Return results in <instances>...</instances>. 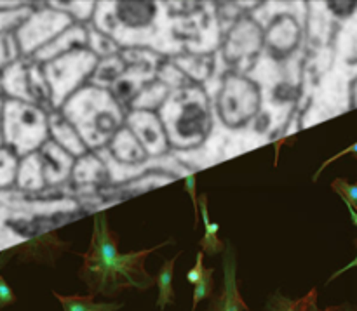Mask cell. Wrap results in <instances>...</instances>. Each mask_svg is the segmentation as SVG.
I'll return each instance as SVG.
<instances>
[{
  "label": "cell",
  "mask_w": 357,
  "mask_h": 311,
  "mask_svg": "<svg viewBox=\"0 0 357 311\" xmlns=\"http://www.w3.org/2000/svg\"><path fill=\"white\" fill-rule=\"evenodd\" d=\"M173 240L153 246L150 249L122 254L117 249V237L110 232L107 212H98L93 223V237L89 249L82 254L79 278L86 284L89 296L117 298L121 292L149 291L155 285V277L146 273L145 261L150 254L166 247Z\"/></svg>",
  "instance_id": "obj_1"
},
{
  "label": "cell",
  "mask_w": 357,
  "mask_h": 311,
  "mask_svg": "<svg viewBox=\"0 0 357 311\" xmlns=\"http://www.w3.org/2000/svg\"><path fill=\"white\" fill-rule=\"evenodd\" d=\"M7 136L20 152H31L44 141L47 134V124L40 110L30 104H7Z\"/></svg>",
  "instance_id": "obj_2"
},
{
  "label": "cell",
  "mask_w": 357,
  "mask_h": 311,
  "mask_svg": "<svg viewBox=\"0 0 357 311\" xmlns=\"http://www.w3.org/2000/svg\"><path fill=\"white\" fill-rule=\"evenodd\" d=\"M260 104V94L255 83L241 77L227 79L225 87L220 96V113L227 125H243L253 117Z\"/></svg>",
  "instance_id": "obj_3"
},
{
  "label": "cell",
  "mask_w": 357,
  "mask_h": 311,
  "mask_svg": "<svg viewBox=\"0 0 357 311\" xmlns=\"http://www.w3.org/2000/svg\"><path fill=\"white\" fill-rule=\"evenodd\" d=\"M66 250H70V244L63 242L54 232H51L28 240L26 244L7 253V257L16 256L20 263H37L54 266L58 257Z\"/></svg>",
  "instance_id": "obj_4"
},
{
  "label": "cell",
  "mask_w": 357,
  "mask_h": 311,
  "mask_svg": "<svg viewBox=\"0 0 357 311\" xmlns=\"http://www.w3.org/2000/svg\"><path fill=\"white\" fill-rule=\"evenodd\" d=\"M225 260H223V291L220 294H213L211 303H209L206 311H251L246 305L244 298L241 296L239 287H237V261L236 250L232 246L225 247Z\"/></svg>",
  "instance_id": "obj_5"
},
{
  "label": "cell",
  "mask_w": 357,
  "mask_h": 311,
  "mask_svg": "<svg viewBox=\"0 0 357 311\" xmlns=\"http://www.w3.org/2000/svg\"><path fill=\"white\" fill-rule=\"evenodd\" d=\"M208 120V111L202 106V103H199V101L185 103L178 110L176 120L173 124V136H178L180 139H201L206 132Z\"/></svg>",
  "instance_id": "obj_6"
},
{
  "label": "cell",
  "mask_w": 357,
  "mask_h": 311,
  "mask_svg": "<svg viewBox=\"0 0 357 311\" xmlns=\"http://www.w3.org/2000/svg\"><path fill=\"white\" fill-rule=\"evenodd\" d=\"M265 311H357L354 305L351 303H344V305L328 306V308L319 310L317 306V289H310L303 298L300 299H289L282 296L281 292H274L271 294L267 301V308Z\"/></svg>",
  "instance_id": "obj_7"
},
{
  "label": "cell",
  "mask_w": 357,
  "mask_h": 311,
  "mask_svg": "<svg viewBox=\"0 0 357 311\" xmlns=\"http://www.w3.org/2000/svg\"><path fill=\"white\" fill-rule=\"evenodd\" d=\"M131 125L146 150L150 148V152L159 153L166 148V136H164L162 124L155 115L138 111V113L132 115Z\"/></svg>",
  "instance_id": "obj_8"
},
{
  "label": "cell",
  "mask_w": 357,
  "mask_h": 311,
  "mask_svg": "<svg viewBox=\"0 0 357 311\" xmlns=\"http://www.w3.org/2000/svg\"><path fill=\"white\" fill-rule=\"evenodd\" d=\"M40 159L42 167H44V174L42 176L47 177L49 181H59L68 174L70 167H72V159L68 153L65 152L63 146L58 143L49 141L42 148L40 153H37Z\"/></svg>",
  "instance_id": "obj_9"
},
{
  "label": "cell",
  "mask_w": 357,
  "mask_h": 311,
  "mask_svg": "<svg viewBox=\"0 0 357 311\" xmlns=\"http://www.w3.org/2000/svg\"><path fill=\"white\" fill-rule=\"evenodd\" d=\"M155 3L153 2H119L115 14L122 24L131 28L149 26L155 17Z\"/></svg>",
  "instance_id": "obj_10"
},
{
  "label": "cell",
  "mask_w": 357,
  "mask_h": 311,
  "mask_svg": "<svg viewBox=\"0 0 357 311\" xmlns=\"http://www.w3.org/2000/svg\"><path fill=\"white\" fill-rule=\"evenodd\" d=\"M199 218L204 219V237L201 239L199 246H201L202 254H208V256H215V254L225 250V246H223L222 240L218 239L220 225L218 223H213L209 219V211H208V195L199 193Z\"/></svg>",
  "instance_id": "obj_11"
},
{
  "label": "cell",
  "mask_w": 357,
  "mask_h": 311,
  "mask_svg": "<svg viewBox=\"0 0 357 311\" xmlns=\"http://www.w3.org/2000/svg\"><path fill=\"white\" fill-rule=\"evenodd\" d=\"M63 311H121L124 303H94L93 296H61L52 292Z\"/></svg>",
  "instance_id": "obj_12"
},
{
  "label": "cell",
  "mask_w": 357,
  "mask_h": 311,
  "mask_svg": "<svg viewBox=\"0 0 357 311\" xmlns=\"http://www.w3.org/2000/svg\"><path fill=\"white\" fill-rule=\"evenodd\" d=\"M181 256V253L176 257H171L166 263H162L159 273L155 277V284L159 287V296H157V308L160 311L166 310V306L174 305V289H173V273H174V264L176 260Z\"/></svg>",
  "instance_id": "obj_13"
},
{
  "label": "cell",
  "mask_w": 357,
  "mask_h": 311,
  "mask_svg": "<svg viewBox=\"0 0 357 311\" xmlns=\"http://www.w3.org/2000/svg\"><path fill=\"white\" fill-rule=\"evenodd\" d=\"M142 146L136 143L135 136L131 134L129 131H122L119 132L117 139H115V145L114 150L117 153L119 159H124L128 162H136L138 159H142L143 153H142Z\"/></svg>",
  "instance_id": "obj_14"
},
{
  "label": "cell",
  "mask_w": 357,
  "mask_h": 311,
  "mask_svg": "<svg viewBox=\"0 0 357 311\" xmlns=\"http://www.w3.org/2000/svg\"><path fill=\"white\" fill-rule=\"evenodd\" d=\"M286 35H298L295 21L289 19V17H284V23L275 24V28H272L271 35H268L272 47L282 49V51H288V49H291L293 44H289V42L286 40Z\"/></svg>",
  "instance_id": "obj_15"
},
{
  "label": "cell",
  "mask_w": 357,
  "mask_h": 311,
  "mask_svg": "<svg viewBox=\"0 0 357 311\" xmlns=\"http://www.w3.org/2000/svg\"><path fill=\"white\" fill-rule=\"evenodd\" d=\"M213 273L215 270L213 268H204V273L199 278L197 284L194 285V298H192V311L197 310L199 303L209 299L215 291V280H213Z\"/></svg>",
  "instance_id": "obj_16"
},
{
  "label": "cell",
  "mask_w": 357,
  "mask_h": 311,
  "mask_svg": "<svg viewBox=\"0 0 357 311\" xmlns=\"http://www.w3.org/2000/svg\"><path fill=\"white\" fill-rule=\"evenodd\" d=\"M331 190H333L335 193H338L342 198H344L345 204H347V207H349V211H351L352 223L357 225V212H356L357 186H356V184H351L349 181L342 180V177H337V180L331 183Z\"/></svg>",
  "instance_id": "obj_17"
},
{
  "label": "cell",
  "mask_w": 357,
  "mask_h": 311,
  "mask_svg": "<svg viewBox=\"0 0 357 311\" xmlns=\"http://www.w3.org/2000/svg\"><path fill=\"white\" fill-rule=\"evenodd\" d=\"M30 162V169L23 164V170H21V186H30V188H40L42 186V164L38 155H31L28 159Z\"/></svg>",
  "instance_id": "obj_18"
},
{
  "label": "cell",
  "mask_w": 357,
  "mask_h": 311,
  "mask_svg": "<svg viewBox=\"0 0 357 311\" xmlns=\"http://www.w3.org/2000/svg\"><path fill=\"white\" fill-rule=\"evenodd\" d=\"M183 184H185V190H187V193L190 195V198H192V205H194V228H197L199 226V200H197V197H199V193H197V181H195V176H187L185 177V181H183Z\"/></svg>",
  "instance_id": "obj_19"
},
{
  "label": "cell",
  "mask_w": 357,
  "mask_h": 311,
  "mask_svg": "<svg viewBox=\"0 0 357 311\" xmlns=\"http://www.w3.org/2000/svg\"><path fill=\"white\" fill-rule=\"evenodd\" d=\"M202 273H204V254H202V250H199L197 260H195V266L187 273V280L190 282L192 285H195L199 278L202 277Z\"/></svg>",
  "instance_id": "obj_20"
},
{
  "label": "cell",
  "mask_w": 357,
  "mask_h": 311,
  "mask_svg": "<svg viewBox=\"0 0 357 311\" xmlns=\"http://www.w3.org/2000/svg\"><path fill=\"white\" fill-rule=\"evenodd\" d=\"M16 303V294L13 292V289L6 284L2 277H0V310L10 306Z\"/></svg>",
  "instance_id": "obj_21"
},
{
  "label": "cell",
  "mask_w": 357,
  "mask_h": 311,
  "mask_svg": "<svg viewBox=\"0 0 357 311\" xmlns=\"http://www.w3.org/2000/svg\"><path fill=\"white\" fill-rule=\"evenodd\" d=\"M354 152H356V145H352V146H351V148H349V150H345V152H340V153H337V155H335V157H333V159L326 160V162H324V166H323V167H321V169H319V170H317V173H316V176H314V181H317V180H319V174H321V173H323V170H324V169H326V167H328V166H330V164H333V162H335V160H337V159H340V157H344V155H347V153H354Z\"/></svg>",
  "instance_id": "obj_22"
}]
</instances>
